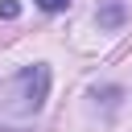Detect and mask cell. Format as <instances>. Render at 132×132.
<instances>
[{
    "label": "cell",
    "instance_id": "cell-1",
    "mask_svg": "<svg viewBox=\"0 0 132 132\" xmlns=\"http://www.w3.org/2000/svg\"><path fill=\"white\" fill-rule=\"evenodd\" d=\"M16 87H21V107H25V111H37V107L45 103L50 70H45V66H29V70L16 78Z\"/></svg>",
    "mask_w": 132,
    "mask_h": 132
},
{
    "label": "cell",
    "instance_id": "cell-2",
    "mask_svg": "<svg viewBox=\"0 0 132 132\" xmlns=\"http://www.w3.org/2000/svg\"><path fill=\"white\" fill-rule=\"evenodd\" d=\"M16 12H21V4H16V0H4V4H0V16H4V21H12Z\"/></svg>",
    "mask_w": 132,
    "mask_h": 132
},
{
    "label": "cell",
    "instance_id": "cell-3",
    "mask_svg": "<svg viewBox=\"0 0 132 132\" xmlns=\"http://www.w3.org/2000/svg\"><path fill=\"white\" fill-rule=\"evenodd\" d=\"M37 4H41V8H45V12H58V8H66V4H70V0H37Z\"/></svg>",
    "mask_w": 132,
    "mask_h": 132
}]
</instances>
